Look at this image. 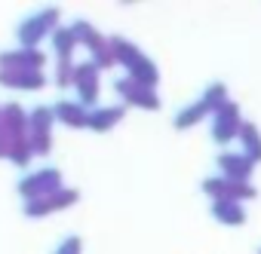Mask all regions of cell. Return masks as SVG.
I'll return each mask as SVG.
<instances>
[{"label":"cell","mask_w":261,"mask_h":254,"mask_svg":"<svg viewBox=\"0 0 261 254\" xmlns=\"http://www.w3.org/2000/svg\"><path fill=\"white\" fill-rule=\"evenodd\" d=\"M56 22H59V13L56 10H43V13H37V16H28L19 28H16V37H19V43L25 46V49H37V43L49 34H56Z\"/></svg>","instance_id":"1"},{"label":"cell","mask_w":261,"mask_h":254,"mask_svg":"<svg viewBox=\"0 0 261 254\" xmlns=\"http://www.w3.org/2000/svg\"><path fill=\"white\" fill-rule=\"evenodd\" d=\"M56 190H62V175H59V169H40V172H34V175H28V178L19 181V193H22L25 202L43 199V196H49V193H56Z\"/></svg>","instance_id":"2"},{"label":"cell","mask_w":261,"mask_h":254,"mask_svg":"<svg viewBox=\"0 0 261 254\" xmlns=\"http://www.w3.org/2000/svg\"><path fill=\"white\" fill-rule=\"evenodd\" d=\"M46 55L40 49H10V52H0V71H43Z\"/></svg>","instance_id":"3"},{"label":"cell","mask_w":261,"mask_h":254,"mask_svg":"<svg viewBox=\"0 0 261 254\" xmlns=\"http://www.w3.org/2000/svg\"><path fill=\"white\" fill-rule=\"evenodd\" d=\"M80 199V193L77 190H56V193H49V196H43V199H34V202H25V214L28 217H43V214H53V211H59V208H65V205H74Z\"/></svg>","instance_id":"4"},{"label":"cell","mask_w":261,"mask_h":254,"mask_svg":"<svg viewBox=\"0 0 261 254\" xmlns=\"http://www.w3.org/2000/svg\"><path fill=\"white\" fill-rule=\"evenodd\" d=\"M0 83L10 89H25V92H37L46 86L43 71H0Z\"/></svg>","instance_id":"5"},{"label":"cell","mask_w":261,"mask_h":254,"mask_svg":"<svg viewBox=\"0 0 261 254\" xmlns=\"http://www.w3.org/2000/svg\"><path fill=\"white\" fill-rule=\"evenodd\" d=\"M4 122H7L13 138H28V132H31V113H25L22 104H7L4 107Z\"/></svg>","instance_id":"6"},{"label":"cell","mask_w":261,"mask_h":254,"mask_svg":"<svg viewBox=\"0 0 261 254\" xmlns=\"http://www.w3.org/2000/svg\"><path fill=\"white\" fill-rule=\"evenodd\" d=\"M77 92H80V101L83 104H92L95 95H98V77H95V65H77V80H74Z\"/></svg>","instance_id":"7"},{"label":"cell","mask_w":261,"mask_h":254,"mask_svg":"<svg viewBox=\"0 0 261 254\" xmlns=\"http://www.w3.org/2000/svg\"><path fill=\"white\" fill-rule=\"evenodd\" d=\"M53 110H56V119L74 125V129H80V125H89V113H86L80 104H74V101H59Z\"/></svg>","instance_id":"8"},{"label":"cell","mask_w":261,"mask_h":254,"mask_svg":"<svg viewBox=\"0 0 261 254\" xmlns=\"http://www.w3.org/2000/svg\"><path fill=\"white\" fill-rule=\"evenodd\" d=\"M77 43H80V40H77V34H74L71 28H56V34H53V46H56L59 61L71 58V52H74V46H77Z\"/></svg>","instance_id":"9"},{"label":"cell","mask_w":261,"mask_h":254,"mask_svg":"<svg viewBox=\"0 0 261 254\" xmlns=\"http://www.w3.org/2000/svg\"><path fill=\"white\" fill-rule=\"evenodd\" d=\"M53 122H56V110L53 107H34L31 110V132L37 135H53ZM28 132V135H31Z\"/></svg>","instance_id":"10"},{"label":"cell","mask_w":261,"mask_h":254,"mask_svg":"<svg viewBox=\"0 0 261 254\" xmlns=\"http://www.w3.org/2000/svg\"><path fill=\"white\" fill-rule=\"evenodd\" d=\"M31 156H34L31 141H28V138H13V144H10V160H13L16 166H28Z\"/></svg>","instance_id":"11"},{"label":"cell","mask_w":261,"mask_h":254,"mask_svg":"<svg viewBox=\"0 0 261 254\" xmlns=\"http://www.w3.org/2000/svg\"><path fill=\"white\" fill-rule=\"evenodd\" d=\"M71 31L77 34V40H80V43H86V46H92L95 52H101V40H98V34H95V28H92V25L77 22V25H71Z\"/></svg>","instance_id":"12"},{"label":"cell","mask_w":261,"mask_h":254,"mask_svg":"<svg viewBox=\"0 0 261 254\" xmlns=\"http://www.w3.org/2000/svg\"><path fill=\"white\" fill-rule=\"evenodd\" d=\"M117 119H120V110H114V107L89 113V125H92V129H108V125H111V122H117Z\"/></svg>","instance_id":"13"},{"label":"cell","mask_w":261,"mask_h":254,"mask_svg":"<svg viewBox=\"0 0 261 254\" xmlns=\"http://www.w3.org/2000/svg\"><path fill=\"white\" fill-rule=\"evenodd\" d=\"M74 80H77V68H74V61H71V58L59 61V71H56V83L65 89V86H71Z\"/></svg>","instance_id":"14"},{"label":"cell","mask_w":261,"mask_h":254,"mask_svg":"<svg viewBox=\"0 0 261 254\" xmlns=\"http://www.w3.org/2000/svg\"><path fill=\"white\" fill-rule=\"evenodd\" d=\"M10 144H13V135L4 122V107H0V156H10Z\"/></svg>","instance_id":"15"},{"label":"cell","mask_w":261,"mask_h":254,"mask_svg":"<svg viewBox=\"0 0 261 254\" xmlns=\"http://www.w3.org/2000/svg\"><path fill=\"white\" fill-rule=\"evenodd\" d=\"M56 254H80V239H77V236H68V239L56 248Z\"/></svg>","instance_id":"16"}]
</instances>
